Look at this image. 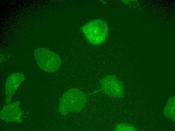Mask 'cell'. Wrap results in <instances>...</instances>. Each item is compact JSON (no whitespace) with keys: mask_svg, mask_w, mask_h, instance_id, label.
Returning <instances> with one entry per match:
<instances>
[{"mask_svg":"<svg viewBox=\"0 0 175 131\" xmlns=\"http://www.w3.org/2000/svg\"><path fill=\"white\" fill-rule=\"evenodd\" d=\"M81 30L88 42L94 45H99L104 42L108 32L107 23L100 19L89 22L82 26Z\"/></svg>","mask_w":175,"mask_h":131,"instance_id":"6da1fadb","label":"cell"},{"mask_svg":"<svg viewBox=\"0 0 175 131\" xmlns=\"http://www.w3.org/2000/svg\"><path fill=\"white\" fill-rule=\"evenodd\" d=\"M86 101L85 94L80 90L72 89L66 92L60 101L59 111L65 115L72 111H80L84 107Z\"/></svg>","mask_w":175,"mask_h":131,"instance_id":"7a4b0ae2","label":"cell"},{"mask_svg":"<svg viewBox=\"0 0 175 131\" xmlns=\"http://www.w3.org/2000/svg\"><path fill=\"white\" fill-rule=\"evenodd\" d=\"M34 57L38 67L43 71L53 72L60 67L61 60L60 56L48 49L38 48L34 52Z\"/></svg>","mask_w":175,"mask_h":131,"instance_id":"3957f363","label":"cell"},{"mask_svg":"<svg viewBox=\"0 0 175 131\" xmlns=\"http://www.w3.org/2000/svg\"><path fill=\"white\" fill-rule=\"evenodd\" d=\"M103 91L106 94L114 97H120L123 95V87L121 82L113 76L104 78L101 82Z\"/></svg>","mask_w":175,"mask_h":131,"instance_id":"277c9868","label":"cell"},{"mask_svg":"<svg viewBox=\"0 0 175 131\" xmlns=\"http://www.w3.org/2000/svg\"><path fill=\"white\" fill-rule=\"evenodd\" d=\"M25 79L23 73H15L11 74L7 78L5 85L6 102L9 103L12 97Z\"/></svg>","mask_w":175,"mask_h":131,"instance_id":"5b68a950","label":"cell"},{"mask_svg":"<svg viewBox=\"0 0 175 131\" xmlns=\"http://www.w3.org/2000/svg\"><path fill=\"white\" fill-rule=\"evenodd\" d=\"M19 102L10 104L5 107L1 113V118L7 122L21 121L22 112Z\"/></svg>","mask_w":175,"mask_h":131,"instance_id":"8992f818","label":"cell"},{"mask_svg":"<svg viewBox=\"0 0 175 131\" xmlns=\"http://www.w3.org/2000/svg\"><path fill=\"white\" fill-rule=\"evenodd\" d=\"M165 114L174 121L175 120V98L172 97L169 99L164 109Z\"/></svg>","mask_w":175,"mask_h":131,"instance_id":"52a82bcc","label":"cell"},{"mask_svg":"<svg viewBox=\"0 0 175 131\" xmlns=\"http://www.w3.org/2000/svg\"><path fill=\"white\" fill-rule=\"evenodd\" d=\"M115 131H136V128L133 125L123 123L117 124L115 127Z\"/></svg>","mask_w":175,"mask_h":131,"instance_id":"ba28073f","label":"cell"}]
</instances>
